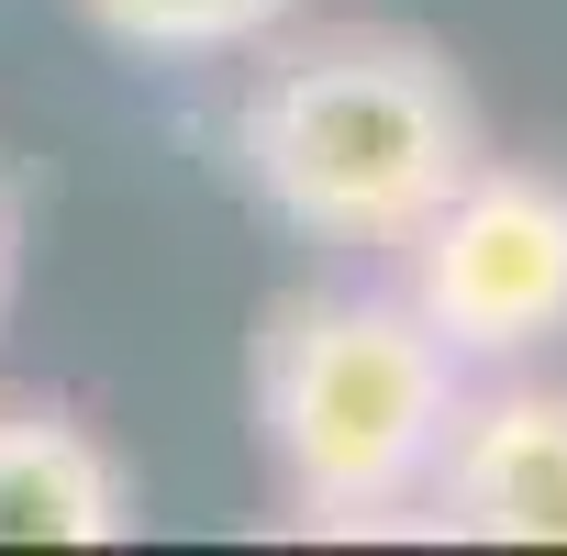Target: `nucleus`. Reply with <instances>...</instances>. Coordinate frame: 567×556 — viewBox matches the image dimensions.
I'll use <instances>...</instances> for the list:
<instances>
[{
	"label": "nucleus",
	"mask_w": 567,
	"mask_h": 556,
	"mask_svg": "<svg viewBox=\"0 0 567 556\" xmlns=\"http://www.w3.org/2000/svg\"><path fill=\"white\" fill-rule=\"evenodd\" d=\"M123 56H234L290 23V0H79Z\"/></svg>",
	"instance_id": "6"
},
{
	"label": "nucleus",
	"mask_w": 567,
	"mask_h": 556,
	"mask_svg": "<svg viewBox=\"0 0 567 556\" xmlns=\"http://www.w3.org/2000/svg\"><path fill=\"white\" fill-rule=\"evenodd\" d=\"M456 401L467 357L401 290H301L256 323V434L301 523L412 512Z\"/></svg>",
	"instance_id": "2"
},
{
	"label": "nucleus",
	"mask_w": 567,
	"mask_h": 556,
	"mask_svg": "<svg viewBox=\"0 0 567 556\" xmlns=\"http://www.w3.org/2000/svg\"><path fill=\"white\" fill-rule=\"evenodd\" d=\"M478 101L445 68V45L390 23H334L278 45L234 101V178L267 223L334 256H390L467 167H478Z\"/></svg>",
	"instance_id": "1"
},
{
	"label": "nucleus",
	"mask_w": 567,
	"mask_h": 556,
	"mask_svg": "<svg viewBox=\"0 0 567 556\" xmlns=\"http://www.w3.org/2000/svg\"><path fill=\"white\" fill-rule=\"evenodd\" d=\"M423 523L467 545H567V390H467L434 445Z\"/></svg>",
	"instance_id": "4"
},
{
	"label": "nucleus",
	"mask_w": 567,
	"mask_h": 556,
	"mask_svg": "<svg viewBox=\"0 0 567 556\" xmlns=\"http://www.w3.org/2000/svg\"><path fill=\"white\" fill-rule=\"evenodd\" d=\"M12 290H23V178L0 167V323H12Z\"/></svg>",
	"instance_id": "7"
},
{
	"label": "nucleus",
	"mask_w": 567,
	"mask_h": 556,
	"mask_svg": "<svg viewBox=\"0 0 567 556\" xmlns=\"http://www.w3.org/2000/svg\"><path fill=\"white\" fill-rule=\"evenodd\" d=\"M401 301L478 368H523L567 346V178L523 156H478L401 245Z\"/></svg>",
	"instance_id": "3"
},
{
	"label": "nucleus",
	"mask_w": 567,
	"mask_h": 556,
	"mask_svg": "<svg viewBox=\"0 0 567 556\" xmlns=\"http://www.w3.org/2000/svg\"><path fill=\"white\" fill-rule=\"evenodd\" d=\"M134 523V467L101 423L56 401L0 412V545H123Z\"/></svg>",
	"instance_id": "5"
}]
</instances>
